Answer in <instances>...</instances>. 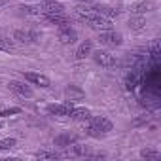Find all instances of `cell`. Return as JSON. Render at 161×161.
Here are the masks:
<instances>
[{
  "label": "cell",
  "instance_id": "cell-6",
  "mask_svg": "<svg viewBox=\"0 0 161 161\" xmlns=\"http://www.w3.org/2000/svg\"><path fill=\"white\" fill-rule=\"evenodd\" d=\"M57 38H59L61 44L68 46V44H74V42L78 40V32H76L72 27H61L59 32H57Z\"/></svg>",
  "mask_w": 161,
  "mask_h": 161
},
{
  "label": "cell",
  "instance_id": "cell-24",
  "mask_svg": "<svg viewBox=\"0 0 161 161\" xmlns=\"http://www.w3.org/2000/svg\"><path fill=\"white\" fill-rule=\"evenodd\" d=\"M14 114H21V108H6L0 112V116L2 118H8V116H14Z\"/></svg>",
  "mask_w": 161,
  "mask_h": 161
},
{
  "label": "cell",
  "instance_id": "cell-22",
  "mask_svg": "<svg viewBox=\"0 0 161 161\" xmlns=\"http://www.w3.org/2000/svg\"><path fill=\"white\" fill-rule=\"evenodd\" d=\"M23 15H40V8L38 6H21L19 8Z\"/></svg>",
  "mask_w": 161,
  "mask_h": 161
},
{
  "label": "cell",
  "instance_id": "cell-1",
  "mask_svg": "<svg viewBox=\"0 0 161 161\" xmlns=\"http://www.w3.org/2000/svg\"><path fill=\"white\" fill-rule=\"evenodd\" d=\"M84 127L89 136H101V135H106L112 131V121L103 116H89L84 121Z\"/></svg>",
  "mask_w": 161,
  "mask_h": 161
},
{
  "label": "cell",
  "instance_id": "cell-15",
  "mask_svg": "<svg viewBox=\"0 0 161 161\" xmlns=\"http://www.w3.org/2000/svg\"><path fill=\"white\" fill-rule=\"evenodd\" d=\"M93 8H95V14H99V15H103V17H108V19L119 15V10L110 8V6H93Z\"/></svg>",
  "mask_w": 161,
  "mask_h": 161
},
{
  "label": "cell",
  "instance_id": "cell-21",
  "mask_svg": "<svg viewBox=\"0 0 161 161\" xmlns=\"http://www.w3.org/2000/svg\"><path fill=\"white\" fill-rule=\"evenodd\" d=\"M140 157H142V159H159V157H161V153H159L157 150H150V148H144V150L140 152Z\"/></svg>",
  "mask_w": 161,
  "mask_h": 161
},
{
  "label": "cell",
  "instance_id": "cell-16",
  "mask_svg": "<svg viewBox=\"0 0 161 161\" xmlns=\"http://www.w3.org/2000/svg\"><path fill=\"white\" fill-rule=\"evenodd\" d=\"M144 25H146L144 15H138V14H133V15H131V19H129V29H133V31H140Z\"/></svg>",
  "mask_w": 161,
  "mask_h": 161
},
{
  "label": "cell",
  "instance_id": "cell-27",
  "mask_svg": "<svg viewBox=\"0 0 161 161\" xmlns=\"http://www.w3.org/2000/svg\"><path fill=\"white\" fill-rule=\"evenodd\" d=\"M76 2H82V4H87V2H91V0H76Z\"/></svg>",
  "mask_w": 161,
  "mask_h": 161
},
{
  "label": "cell",
  "instance_id": "cell-13",
  "mask_svg": "<svg viewBox=\"0 0 161 161\" xmlns=\"http://www.w3.org/2000/svg\"><path fill=\"white\" fill-rule=\"evenodd\" d=\"M91 49H93L91 40H84L82 44L78 46V49H76V59H86V57L91 53Z\"/></svg>",
  "mask_w": 161,
  "mask_h": 161
},
{
  "label": "cell",
  "instance_id": "cell-4",
  "mask_svg": "<svg viewBox=\"0 0 161 161\" xmlns=\"http://www.w3.org/2000/svg\"><path fill=\"white\" fill-rule=\"evenodd\" d=\"M93 59H95L97 64L106 66V68H110V66L116 64V57H114L110 51H106V49H99V51H95V53H93Z\"/></svg>",
  "mask_w": 161,
  "mask_h": 161
},
{
  "label": "cell",
  "instance_id": "cell-3",
  "mask_svg": "<svg viewBox=\"0 0 161 161\" xmlns=\"http://www.w3.org/2000/svg\"><path fill=\"white\" fill-rule=\"evenodd\" d=\"M91 29H95V31H110L112 29V21L108 19V17H103V15H99V14H95V15H91L87 21H86Z\"/></svg>",
  "mask_w": 161,
  "mask_h": 161
},
{
  "label": "cell",
  "instance_id": "cell-11",
  "mask_svg": "<svg viewBox=\"0 0 161 161\" xmlns=\"http://www.w3.org/2000/svg\"><path fill=\"white\" fill-rule=\"evenodd\" d=\"M72 108H74L72 101H66V103H63V104H49V106H47V112H49V114H57V116H68Z\"/></svg>",
  "mask_w": 161,
  "mask_h": 161
},
{
  "label": "cell",
  "instance_id": "cell-29",
  "mask_svg": "<svg viewBox=\"0 0 161 161\" xmlns=\"http://www.w3.org/2000/svg\"><path fill=\"white\" fill-rule=\"evenodd\" d=\"M0 129H2V121H0Z\"/></svg>",
  "mask_w": 161,
  "mask_h": 161
},
{
  "label": "cell",
  "instance_id": "cell-23",
  "mask_svg": "<svg viewBox=\"0 0 161 161\" xmlns=\"http://www.w3.org/2000/svg\"><path fill=\"white\" fill-rule=\"evenodd\" d=\"M15 144H17V140H15V138H4V140H0V152H4V150H12Z\"/></svg>",
  "mask_w": 161,
  "mask_h": 161
},
{
  "label": "cell",
  "instance_id": "cell-9",
  "mask_svg": "<svg viewBox=\"0 0 161 161\" xmlns=\"http://www.w3.org/2000/svg\"><path fill=\"white\" fill-rule=\"evenodd\" d=\"M27 82L34 84V86H40V87H49L51 82H49V78H46L44 74H38V72H25L23 74Z\"/></svg>",
  "mask_w": 161,
  "mask_h": 161
},
{
  "label": "cell",
  "instance_id": "cell-19",
  "mask_svg": "<svg viewBox=\"0 0 161 161\" xmlns=\"http://www.w3.org/2000/svg\"><path fill=\"white\" fill-rule=\"evenodd\" d=\"M64 95H66V97H68L70 101H72L74 97L82 99V97H84V91H82V89H78L76 86H70V87H66V89H64Z\"/></svg>",
  "mask_w": 161,
  "mask_h": 161
},
{
  "label": "cell",
  "instance_id": "cell-8",
  "mask_svg": "<svg viewBox=\"0 0 161 161\" xmlns=\"http://www.w3.org/2000/svg\"><path fill=\"white\" fill-rule=\"evenodd\" d=\"M14 40L19 44H32L36 40H40V34L34 31H15L14 32Z\"/></svg>",
  "mask_w": 161,
  "mask_h": 161
},
{
  "label": "cell",
  "instance_id": "cell-18",
  "mask_svg": "<svg viewBox=\"0 0 161 161\" xmlns=\"http://www.w3.org/2000/svg\"><path fill=\"white\" fill-rule=\"evenodd\" d=\"M150 10H152V2H138V4L131 6V14H138V15H142Z\"/></svg>",
  "mask_w": 161,
  "mask_h": 161
},
{
  "label": "cell",
  "instance_id": "cell-5",
  "mask_svg": "<svg viewBox=\"0 0 161 161\" xmlns=\"http://www.w3.org/2000/svg\"><path fill=\"white\" fill-rule=\"evenodd\" d=\"M8 87H10V91H14V93L19 95V97H27V99H31V97L34 95L32 87H31V86H25V82H15V80H12V82L8 84Z\"/></svg>",
  "mask_w": 161,
  "mask_h": 161
},
{
  "label": "cell",
  "instance_id": "cell-7",
  "mask_svg": "<svg viewBox=\"0 0 161 161\" xmlns=\"http://www.w3.org/2000/svg\"><path fill=\"white\" fill-rule=\"evenodd\" d=\"M38 8H40V14H64V6L57 0H44Z\"/></svg>",
  "mask_w": 161,
  "mask_h": 161
},
{
  "label": "cell",
  "instance_id": "cell-14",
  "mask_svg": "<svg viewBox=\"0 0 161 161\" xmlns=\"http://www.w3.org/2000/svg\"><path fill=\"white\" fill-rule=\"evenodd\" d=\"M68 116H70V119H74V121H86V119L91 116V112H89L87 108H72Z\"/></svg>",
  "mask_w": 161,
  "mask_h": 161
},
{
  "label": "cell",
  "instance_id": "cell-2",
  "mask_svg": "<svg viewBox=\"0 0 161 161\" xmlns=\"http://www.w3.org/2000/svg\"><path fill=\"white\" fill-rule=\"evenodd\" d=\"M99 42L103 46H108V47H116V46H121L123 44V36L116 31H101L99 34Z\"/></svg>",
  "mask_w": 161,
  "mask_h": 161
},
{
  "label": "cell",
  "instance_id": "cell-12",
  "mask_svg": "<svg viewBox=\"0 0 161 161\" xmlns=\"http://www.w3.org/2000/svg\"><path fill=\"white\" fill-rule=\"evenodd\" d=\"M74 15H76L78 19H82V21H87L91 15H95V8H93V6H86V4H82V6L74 8Z\"/></svg>",
  "mask_w": 161,
  "mask_h": 161
},
{
  "label": "cell",
  "instance_id": "cell-28",
  "mask_svg": "<svg viewBox=\"0 0 161 161\" xmlns=\"http://www.w3.org/2000/svg\"><path fill=\"white\" fill-rule=\"evenodd\" d=\"M2 6H6V0H0V8H2Z\"/></svg>",
  "mask_w": 161,
  "mask_h": 161
},
{
  "label": "cell",
  "instance_id": "cell-17",
  "mask_svg": "<svg viewBox=\"0 0 161 161\" xmlns=\"http://www.w3.org/2000/svg\"><path fill=\"white\" fill-rule=\"evenodd\" d=\"M74 142H76V136H72V135H59L55 138V146H59V148H68Z\"/></svg>",
  "mask_w": 161,
  "mask_h": 161
},
{
  "label": "cell",
  "instance_id": "cell-25",
  "mask_svg": "<svg viewBox=\"0 0 161 161\" xmlns=\"http://www.w3.org/2000/svg\"><path fill=\"white\" fill-rule=\"evenodd\" d=\"M14 47V44H12V40H8V38H0V49H12Z\"/></svg>",
  "mask_w": 161,
  "mask_h": 161
},
{
  "label": "cell",
  "instance_id": "cell-20",
  "mask_svg": "<svg viewBox=\"0 0 161 161\" xmlns=\"http://www.w3.org/2000/svg\"><path fill=\"white\" fill-rule=\"evenodd\" d=\"M36 157L38 159H57L61 155L57 152H53V150H40V152H36Z\"/></svg>",
  "mask_w": 161,
  "mask_h": 161
},
{
  "label": "cell",
  "instance_id": "cell-10",
  "mask_svg": "<svg viewBox=\"0 0 161 161\" xmlns=\"http://www.w3.org/2000/svg\"><path fill=\"white\" fill-rule=\"evenodd\" d=\"M44 17H46V21L57 25L59 29L61 27H70V17L66 14H44Z\"/></svg>",
  "mask_w": 161,
  "mask_h": 161
},
{
  "label": "cell",
  "instance_id": "cell-26",
  "mask_svg": "<svg viewBox=\"0 0 161 161\" xmlns=\"http://www.w3.org/2000/svg\"><path fill=\"white\" fill-rule=\"evenodd\" d=\"M150 53H152L153 57L159 55V40H153V42H152V46H150Z\"/></svg>",
  "mask_w": 161,
  "mask_h": 161
}]
</instances>
